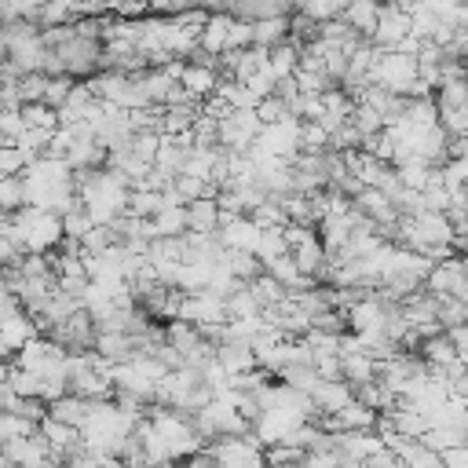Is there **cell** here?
I'll return each instance as SVG.
<instances>
[{
    "mask_svg": "<svg viewBox=\"0 0 468 468\" xmlns=\"http://www.w3.org/2000/svg\"><path fill=\"white\" fill-rule=\"evenodd\" d=\"M205 454L216 468H267L263 446L253 435H216L205 443Z\"/></svg>",
    "mask_w": 468,
    "mask_h": 468,
    "instance_id": "1",
    "label": "cell"
},
{
    "mask_svg": "<svg viewBox=\"0 0 468 468\" xmlns=\"http://www.w3.org/2000/svg\"><path fill=\"white\" fill-rule=\"evenodd\" d=\"M417 81V62L414 55H403V52H381L377 62L369 70V84H381L396 96H406V88Z\"/></svg>",
    "mask_w": 468,
    "mask_h": 468,
    "instance_id": "2",
    "label": "cell"
},
{
    "mask_svg": "<svg viewBox=\"0 0 468 468\" xmlns=\"http://www.w3.org/2000/svg\"><path fill=\"white\" fill-rule=\"evenodd\" d=\"M425 293L432 297H454V301H468V282H464V260L461 256H446L435 260L421 282Z\"/></svg>",
    "mask_w": 468,
    "mask_h": 468,
    "instance_id": "3",
    "label": "cell"
},
{
    "mask_svg": "<svg viewBox=\"0 0 468 468\" xmlns=\"http://www.w3.org/2000/svg\"><path fill=\"white\" fill-rule=\"evenodd\" d=\"M260 129H263V125H260V118H256L253 110H227V114L216 121V147H220V150L245 154Z\"/></svg>",
    "mask_w": 468,
    "mask_h": 468,
    "instance_id": "4",
    "label": "cell"
},
{
    "mask_svg": "<svg viewBox=\"0 0 468 468\" xmlns=\"http://www.w3.org/2000/svg\"><path fill=\"white\" fill-rule=\"evenodd\" d=\"M0 461H5L8 468H44L52 457H48L44 435L33 432V435H15V439L0 443Z\"/></svg>",
    "mask_w": 468,
    "mask_h": 468,
    "instance_id": "5",
    "label": "cell"
},
{
    "mask_svg": "<svg viewBox=\"0 0 468 468\" xmlns=\"http://www.w3.org/2000/svg\"><path fill=\"white\" fill-rule=\"evenodd\" d=\"M48 337L55 344H62L66 351H91V344H96V319H91L84 308H77L59 326H52Z\"/></svg>",
    "mask_w": 468,
    "mask_h": 468,
    "instance_id": "6",
    "label": "cell"
},
{
    "mask_svg": "<svg viewBox=\"0 0 468 468\" xmlns=\"http://www.w3.org/2000/svg\"><path fill=\"white\" fill-rule=\"evenodd\" d=\"M220 73H216V55L195 62V59H183V70H179V88L186 91V96H195L198 103L213 96Z\"/></svg>",
    "mask_w": 468,
    "mask_h": 468,
    "instance_id": "7",
    "label": "cell"
},
{
    "mask_svg": "<svg viewBox=\"0 0 468 468\" xmlns=\"http://www.w3.org/2000/svg\"><path fill=\"white\" fill-rule=\"evenodd\" d=\"M410 33V15L396 5H381V15H377V26L369 33V44L381 48V52H392L403 37Z\"/></svg>",
    "mask_w": 468,
    "mask_h": 468,
    "instance_id": "8",
    "label": "cell"
},
{
    "mask_svg": "<svg viewBox=\"0 0 468 468\" xmlns=\"http://www.w3.org/2000/svg\"><path fill=\"white\" fill-rule=\"evenodd\" d=\"M385 443L377 432H337L333 435V454L340 461H351V464H362L369 454H377Z\"/></svg>",
    "mask_w": 468,
    "mask_h": 468,
    "instance_id": "9",
    "label": "cell"
},
{
    "mask_svg": "<svg viewBox=\"0 0 468 468\" xmlns=\"http://www.w3.org/2000/svg\"><path fill=\"white\" fill-rule=\"evenodd\" d=\"M377 15H381V0H348V8L340 12V23L369 41L373 26H377Z\"/></svg>",
    "mask_w": 468,
    "mask_h": 468,
    "instance_id": "10",
    "label": "cell"
},
{
    "mask_svg": "<svg viewBox=\"0 0 468 468\" xmlns=\"http://www.w3.org/2000/svg\"><path fill=\"white\" fill-rule=\"evenodd\" d=\"M91 406H96V399H81V396L66 392V396H59V399L48 403V417H55V421H62L70 428H81L84 417L91 414Z\"/></svg>",
    "mask_w": 468,
    "mask_h": 468,
    "instance_id": "11",
    "label": "cell"
},
{
    "mask_svg": "<svg viewBox=\"0 0 468 468\" xmlns=\"http://www.w3.org/2000/svg\"><path fill=\"white\" fill-rule=\"evenodd\" d=\"M340 358V377L355 388V385H366V381H377V358L366 355L362 348L358 351H348V355H337Z\"/></svg>",
    "mask_w": 468,
    "mask_h": 468,
    "instance_id": "12",
    "label": "cell"
},
{
    "mask_svg": "<svg viewBox=\"0 0 468 468\" xmlns=\"http://www.w3.org/2000/svg\"><path fill=\"white\" fill-rule=\"evenodd\" d=\"M227 30H231V15L227 12H209L205 26L198 30V52H205V55L227 52Z\"/></svg>",
    "mask_w": 468,
    "mask_h": 468,
    "instance_id": "13",
    "label": "cell"
},
{
    "mask_svg": "<svg viewBox=\"0 0 468 468\" xmlns=\"http://www.w3.org/2000/svg\"><path fill=\"white\" fill-rule=\"evenodd\" d=\"M308 396H311L315 414H337L344 403H351V385L348 381H319Z\"/></svg>",
    "mask_w": 468,
    "mask_h": 468,
    "instance_id": "14",
    "label": "cell"
},
{
    "mask_svg": "<svg viewBox=\"0 0 468 468\" xmlns=\"http://www.w3.org/2000/svg\"><path fill=\"white\" fill-rule=\"evenodd\" d=\"M290 256H293V263H297V271L301 274H319L322 271V263H326V249H322V242H319V231H311L308 238H301L293 249H290Z\"/></svg>",
    "mask_w": 468,
    "mask_h": 468,
    "instance_id": "15",
    "label": "cell"
},
{
    "mask_svg": "<svg viewBox=\"0 0 468 468\" xmlns=\"http://www.w3.org/2000/svg\"><path fill=\"white\" fill-rule=\"evenodd\" d=\"M220 227V209L213 198H195V202H186V231H195V234H216Z\"/></svg>",
    "mask_w": 468,
    "mask_h": 468,
    "instance_id": "16",
    "label": "cell"
},
{
    "mask_svg": "<svg viewBox=\"0 0 468 468\" xmlns=\"http://www.w3.org/2000/svg\"><path fill=\"white\" fill-rule=\"evenodd\" d=\"M91 351L103 355V358H110V362H125V358L136 351V344H132V337L121 333V330H96V344H91Z\"/></svg>",
    "mask_w": 468,
    "mask_h": 468,
    "instance_id": "17",
    "label": "cell"
},
{
    "mask_svg": "<svg viewBox=\"0 0 468 468\" xmlns=\"http://www.w3.org/2000/svg\"><path fill=\"white\" fill-rule=\"evenodd\" d=\"M216 362L227 369V377H231V373L253 369V366H256V355H253V348L242 344V340H224V344H216Z\"/></svg>",
    "mask_w": 468,
    "mask_h": 468,
    "instance_id": "18",
    "label": "cell"
},
{
    "mask_svg": "<svg viewBox=\"0 0 468 468\" xmlns=\"http://www.w3.org/2000/svg\"><path fill=\"white\" fill-rule=\"evenodd\" d=\"M290 37V15H274V19H256L253 23V48H274Z\"/></svg>",
    "mask_w": 468,
    "mask_h": 468,
    "instance_id": "19",
    "label": "cell"
},
{
    "mask_svg": "<svg viewBox=\"0 0 468 468\" xmlns=\"http://www.w3.org/2000/svg\"><path fill=\"white\" fill-rule=\"evenodd\" d=\"M297 62H301V48H297L293 41H282V44L267 48V70L274 73V81H282V77H293Z\"/></svg>",
    "mask_w": 468,
    "mask_h": 468,
    "instance_id": "20",
    "label": "cell"
},
{
    "mask_svg": "<svg viewBox=\"0 0 468 468\" xmlns=\"http://www.w3.org/2000/svg\"><path fill=\"white\" fill-rule=\"evenodd\" d=\"M30 337H37V326H33V319H30L26 311H15L12 319L0 322V340H5L12 351H19Z\"/></svg>",
    "mask_w": 468,
    "mask_h": 468,
    "instance_id": "21",
    "label": "cell"
},
{
    "mask_svg": "<svg viewBox=\"0 0 468 468\" xmlns=\"http://www.w3.org/2000/svg\"><path fill=\"white\" fill-rule=\"evenodd\" d=\"M183 161H186V147H179L172 136H161V143H158V154H154V165L150 168H158V172H165V176H179V168H183Z\"/></svg>",
    "mask_w": 468,
    "mask_h": 468,
    "instance_id": "22",
    "label": "cell"
},
{
    "mask_svg": "<svg viewBox=\"0 0 468 468\" xmlns=\"http://www.w3.org/2000/svg\"><path fill=\"white\" fill-rule=\"evenodd\" d=\"M150 220H154L158 238H179V234H186V205H161Z\"/></svg>",
    "mask_w": 468,
    "mask_h": 468,
    "instance_id": "23",
    "label": "cell"
},
{
    "mask_svg": "<svg viewBox=\"0 0 468 468\" xmlns=\"http://www.w3.org/2000/svg\"><path fill=\"white\" fill-rule=\"evenodd\" d=\"M290 253V245H286V238H282V227H267V231H260L256 234V245H253V256L267 267L271 260H278V256H286Z\"/></svg>",
    "mask_w": 468,
    "mask_h": 468,
    "instance_id": "24",
    "label": "cell"
},
{
    "mask_svg": "<svg viewBox=\"0 0 468 468\" xmlns=\"http://www.w3.org/2000/svg\"><path fill=\"white\" fill-rule=\"evenodd\" d=\"M8 388L19 399H41V377L33 369H23L19 362H12V369H8Z\"/></svg>",
    "mask_w": 468,
    "mask_h": 468,
    "instance_id": "25",
    "label": "cell"
},
{
    "mask_svg": "<svg viewBox=\"0 0 468 468\" xmlns=\"http://www.w3.org/2000/svg\"><path fill=\"white\" fill-rule=\"evenodd\" d=\"M224 308H227V319H256L263 311L260 301L249 293V286H238L234 293H227L224 297Z\"/></svg>",
    "mask_w": 468,
    "mask_h": 468,
    "instance_id": "26",
    "label": "cell"
},
{
    "mask_svg": "<svg viewBox=\"0 0 468 468\" xmlns=\"http://www.w3.org/2000/svg\"><path fill=\"white\" fill-rule=\"evenodd\" d=\"M161 209V191H150V186H132L129 191V205H125V213L129 216H154Z\"/></svg>",
    "mask_w": 468,
    "mask_h": 468,
    "instance_id": "27",
    "label": "cell"
},
{
    "mask_svg": "<svg viewBox=\"0 0 468 468\" xmlns=\"http://www.w3.org/2000/svg\"><path fill=\"white\" fill-rule=\"evenodd\" d=\"M19 118H23L26 129H44V132H55L59 129V114L48 103H23L19 107Z\"/></svg>",
    "mask_w": 468,
    "mask_h": 468,
    "instance_id": "28",
    "label": "cell"
},
{
    "mask_svg": "<svg viewBox=\"0 0 468 468\" xmlns=\"http://www.w3.org/2000/svg\"><path fill=\"white\" fill-rule=\"evenodd\" d=\"M245 286H249V293L260 301V308H274L278 301L286 297V286H278L267 271H260V274L253 278V282H245Z\"/></svg>",
    "mask_w": 468,
    "mask_h": 468,
    "instance_id": "29",
    "label": "cell"
},
{
    "mask_svg": "<svg viewBox=\"0 0 468 468\" xmlns=\"http://www.w3.org/2000/svg\"><path fill=\"white\" fill-rule=\"evenodd\" d=\"M224 263L231 267V274L238 278V282H253V278L263 271V263L253 253H234V249H224Z\"/></svg>",
    "mask_w": 468,
    "mask_h": 468,
    "instance_id": "30",
    "label": "cell"
},
{
    "mask_svg": "<svg viewBox=\"0 0 468 468\" xmlns=\"http://www.w3.org/2000/svg\"><path fill=\"white\" fill-rule=\"evenodd\" d=\"M396 176H399V183H403V186H410V191H425V186H428V176H432V165H425V161L410 158V161L396 165Z\"/></svg>",
    "mask_w": 468,
    "mask_h": 468,
    "instance_id": "31",
    "label": "cell"
},
{
    "mask_svg": "<svg viewBox=\"0 0 468 468\" xmlns=\"http://www.w3.org/2000/svg\"><path fill=\"white\" fill-rule=\"evenodd\" d=\"M249 220H253L260 231H267V227H286V213H282V205H278V198H263L256 209H249Z\"/></svg>",
    "mask_w": 468,
    "mask_h": 468,
    "instance_id": "32",
    "label": "cell"
},
{
    "mask_svg": "<svg viewBox=\"0 0 468 468\" xmlns=\"http://www.w3.org/2000/svg\"><path fill=\"white\" fill-rule=\"evenodd\" d=\"M297 143H301V154H322L326 143H330V132H326L319 121H301Z\"/></svg>",
    "mask_w": 468,
    "mask_h": 468,
    "instance_id": "33",
    "label": "cell"
},
{
    "mask_svg": "<svg viewBox=\"0 0 468 468\" xmlns=\"http://www.w3.org/2000/svg\"><path fill=\"white\" fill-rule=\"evenodd\" d=\"M23 209V179L19 176H0V213H19Z\"/></svg>",
    "mask_w": 468,
    "mask_h": 468,
    "instance_id": "34",
    "label": "cell"
},
{
    "mask_svg": "<svg viewBox=\"0 0 468 468\" xmlns=\"http://www.w3.org/2000/svg\"><path fill=\"white\" fill-rule=\"evenodd\" d=\"M26 165H30V158L15 143H0V176H23Z\"/></svg>",
    "mask_w": 468,
    "mask_h": 468,
    "instance_id": "35",
    "label": "cell"
},
{
    "mask_svg": "<svg viewBox=\"0 0 468 468\" xmlns=\"http://www.w3.org/2000/svg\"><path fill=\"white\" fill-rule=\"evenodd\" d=\"M70 88H73V77H66V73L48 77V81H44V96H41V103H48L52 110L62 107V100L70 96Z\"/></svg>",
    "mask_w": 468,
    "mask_h": 468,
    "instance_id": "36",
    "label": "cell"
},
{
    "mask_svg": "<svg viewBox=\"0 0 468 468\" xmlns=\"http://www.w3.org/2000/svg\"><path fill=\"white\" fill-rule=\"evenodd\" d=\"M253 114L260 118V125H274V121H282L290 110H286V103H282V100H278L274 91H271V96H263V100L253 107Z\"/></svg>",
    "mask_w": 468,
    "mask_h": 468,
    "instance_id": "37",
    "label": "cell"
},
{
    "mask_svg": "<svg viewBox=\"0 0 468 468\" xmlns=\"http://www.w3.org/2000/svg\"><path fill=\"white\" fill-rule=\"evenodd\" d=\"M435 315H439V326L446 330V326H457V322H464V319H468V308H464V301L439 297V308H435Z\"/></svg>",
    "mask_w": 468,
    "mask_h": 468,
    "instance_id": "38",
    "label": "cell"
},
{
    "mask_svg": "<svg viewBox=\"0 0 468 468\" xmlns=\"http://www.w3.org/2000/svg\"><path fill=\"white\" fill-rule=\"evenodd\" d=\"M44 73H23L19 81H15V88H19V100L23 103H41V96H44Z\"/></svg>",
    "mask_w": 468,
    "mask_h": 468,
    "instance_id": "39",
    "label": "cell"
},
{
    "mask_svg": "<svg viewBox=\"0 0 468 468\" xmlns=\"http://www.w3.org/2000/svg\"><path fill=\"white\" fill-rule=\"evenodd\" d=\"M242 48H253V23L249 19H231L227 52H242Z\"/></svg>",
    "mask_w": 468,
    "mask_h": 468,
    "instance_id": "40",
    "label": "cell"
},
{
    "mask_svg": "<svg viewBox=\"0 0 468 468\" xmlns=\"http://www.w3.org/2000/svg\"><path fill=\"white\" fill-rule=\"evenodd\" d=\"M311 366L319 373V381H344L340 377V358L337 355H311Z\"/></svg>",
    "mask_w": 468,
    "mask_h": 468,
    "instance_id": "41",
    "label": "cell"
},
{
    "mask_svg": "<svg viewBox=\"0 0 468 468\" xmlns=\"http://www.w3.org/2000/svg\"><path fill=\"white\" fill-rule=\"evenodd\" d=\"M23 118L19 110H0V143H15V136L23 132Z\"/></svg>",
    "mask_w": 468,
    "mask_h": 468,
    "instance_id": "42",
    "label": "cell"
},
{
    "mask_svg": "<svg viewBox=\"0 0 468 468\" xmlns=\"http://www.w3.org/2000/svg\"><path fill=\"white\" fill-rule=\"evenodd\" d=\"M358 468H403V461H399V457H396L388 446H381L377 454H369V457L358 464Z\"/></svg>",
    "mask_w": 468,
    "mask_h": 468,
    "instance_id": "43",
    "label": "cell"
},
{
    "mask_svg": "<svg viewBox=\"0 0 468 468\" xmlns=\"http://www.w3.org/2000/svg\"><path fill=\"white\" fill-rule=\"evenodd\" d=\"M443 333H446L450 348H454V351L464 358V355H468V330H464V322H457V326H446Z\"/></svg>",
    "mask_w": 468,
    "mask_h": 468,
    "instance_id": "44",
    "label": "cell"
},
{
    "mask_svg": "<svg viewBox=\"0 0 468 468\" xmlns=\"http://www.w3.org/2000/svg\"><path fill=\"white\" fill-rule=\"evenodd\" d=\"M439 464L443 468H468V450L464 446H450L439 454Z\"/></svg>",
    "mask_w": 468,
    "mask_h": 468,
    "instance_id": "45",
    "label": "cell"
},
{
    "mask_svg": "<svg viewBox=\"0 0 468 468\" xmlns=\"http://www.w3.org/2000/svg\"><path fill=\"white\" fill-rule=\"evenodd\" d=\"M8 369H12V358H0V385L8 381Z\"/></svg>",
    "mask_w": 468,
    "mask_h": 468,
    "instance_id": "46",
    "label": "cell"
},
{
    "mask_svg": "<svg viewBox=\"0 0 468 468\" xmlns=\"http://www.w3.org/2000/svg\"><path fill=\"white\" fill-rule=\"evenodd\" d=\"M0 468H5V461H0Z\"/></svg>",
    "mask_w": 468,
    "mask_h": 468,
    "instance_id": "47",
    "label": "cell"
}]
</instances>
